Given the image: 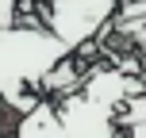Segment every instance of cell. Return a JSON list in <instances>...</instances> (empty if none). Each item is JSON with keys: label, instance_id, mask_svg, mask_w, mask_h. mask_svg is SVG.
I'll return each instance as SVG.
<instances>
[{"label": "cell", "instance_id": "obj_5", "mask_svg": "<svg viewBox=\"0 0 146 138\" xmlns=\"http://www.w3.org/2000/svg\"><path fill=\"white\" fill-rule=\"evenodd\" d=\"M15 15H19V0H0V31L12 27Z\"/></svg>", "mask_w": 146, "mask_h": 138}, {"label": "cell", "instance_id": "obj_9", "mask_svg": "<svg viewBox=\"0 0 146 138\" xmlns=\"http://www.w3.org/2000/svg\"><path fill=\"white\" fill-rule=\"evenodd\" d=\"M142 88H146V77H142Z\"/></svg>", "mask_w": 146, "mask_h": 138}, {"label": "cell", "instance_id": "obj_8", "mask_svg": "<svg viewBox=\"0 0 146 138\" xmlns=\"http://www.w3.org/2000/svg\"><path fill=\"white\" fill-rule=\"evenodd\" d=\"M0 119H4V104H0Z\"/></svg>", "mask_w": 146, "mask_h": 138}, {"label": "cell", "instance_id": "obj_10", "mask_svg": "<svg viewBox=\"0 0 146 138\" xmlns=\"http://www.w3.org/2000/svg\"><path fill=\"white\" fill-rule=\"evenodd\" d=\"M119 138H127V134H119Z\"/></svg>", "mask_w": 146, "mask_h": 138}, {"label": "cell", "instance_id": "obj_3", "mask_svg": "<svg viewBox=\"0 0 146 138\" xmlns=\"http://www.w3.org/2000/svg\"><path fill=\"white\" fill-rule=\"evenodd\" d=\"M54 119L62 127V138H119V111L88 100L85 92H69L54 104Z\"/></svg>", "mask_w": 146, "mask_h": 138}, {"label": "cell", "instance_id": "obj_1", "mask_svg": "<svg viewBox=\"0 0 146 138\" xmlns=\"http://www.w3.org/2000/svg\"><path fill=\"white\" fill-rule=\"evenodd\" d=\"M69 58V50L42 23H12L0 31V104L15 119L42 108L50 73Z\"/></svg>", "mask_w": 146, "mask_h": 138}, {"label": "cell", "instance_id": "obj_4", "mask_svg": "<svg viewBox=\"0 0 146 138\" xmlns=\"http://www.w3.org/2000/svg\"><path fill=\"white\" fill-rule=\"evenodd\" d=\"M131 127H146V92H139L119 108V131H131Z\"/></svg>", "mask_w": 146, "mask_h": 138}, {"label": "cell", "instance_id": "obj_7", "mask_svg": "<svg viewBox=\"0 0 146 138\" xmlns=\"http://www.w3.org/2000/svg\"><path fill=\"white\" fill-rule=\"evenodd\" d=\"M131 42H135V46H142V50H146V27H142V31H139V35H135V38H131Z\"/></svg>", "mask_w": 146, "mask_h": 138}, {"label": "cell", "instance_id": "obj_6", "mask_svg": "<svg viewBox=\"0 0 146 138\" xmlns=\"http://www.w3.org/2000/svg\"><path fill=\"white\" fill-rule=\"evenodd\" d=\"M127 138H146V127H131V131H123Z\"/></svg>", "mask_w": 146, "mask_h": 138}, {"label": "cell", "instance_id": "obj_2", "mask_svg": "<svg viewBox=\"0 0 146 138\" xmlns=\"http://www.w3.org/2000/svg\"><path fill=\"white\" fill-rule=\"evenodd\" d=\"M35 8L42 12V27L69 54H77L111 27L119 0H35Z\"/></svg>", "mask_w": 146, "mask_h": 138}]
</instances>
